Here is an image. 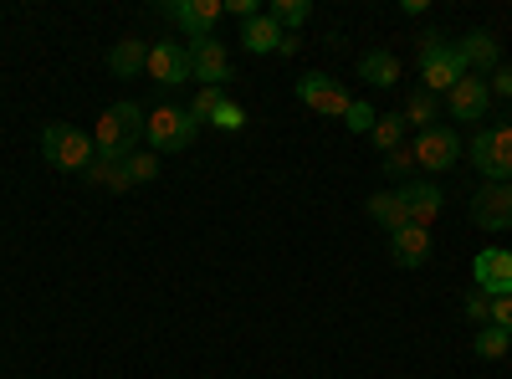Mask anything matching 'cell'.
Here are the masks:
<instances>
[{"mask_svg":"<svg viewBox=\"0 0 512 379\" xmlns=\"http://www.w3.org/2000/svg\"><path fill=\"white\" fill-rule=\"evenodd\" d=\"M144 108L139 103H113L98 123H93V149L98 159H134L139 139H144Z\"/></svg>","mask_w":512,"mask_h":379,"instance_id":"cell-1","label":"cell"},{"mask_svg":"<svg viewBox=\"0 0 512 379\" xmlns=\"http://www.w3.org/2000/svg\"><path fill=\"white\" fill-rule=\"evenodd\" d=\"M41 154H47V164L62 170V175H82L98 159L93 139L82 129H72V123H47V134H41Z\"/></svg>","mask_w":512,"mask_h":379,"instance_id":"cell-2","label":"cell"},{"mask_svg":"<svg viewBox=\"0 0 512 379\" xmlns=\"http://www.w3.org/2000/svg\"><path fill=\"white\" fill-rule=\"evenodd\" d=\"M200 134V123L190 118V108H175V103H164L144 118V139L154 154H175V149H190Z\"/></svg>","mask_w":512,"mask_h":379,"instance_id":"cell-3","label":"cell"},{"mask_svg":"<svg viewBox=\"0 0 512 379\" xmlns=\"http://www.w3.org/2000/svg\"><path fill=\"white\" fill-rule=\"evenodd\" d=\"M466 77V62L461 52L451 47L446 36H425V47H420V82H425V93H451L456 82Z\"/></svg>","mask_w":512,"mask_h":379,"instance_id":"cell-4","label":"cell"},{"mask_svg":"<svg viewBox=\"0 0 512 379\" xmlns=\"http://www.w3.org/2000/svg\"><path fill=\"white\" fill-rule=\"evenodd\" d=\"M472 164L487 175V185H512V123L482 129L472 139Z\"/></svg>","mask_w":512,"mask_h":379,"instance_id":"cell-5","label":"cell"},{"mask_svg":"<svg viewBox=\"0 0 512 379\" xmlns=\"http://www.w3.org/2000/svg\"><path fill=\"white\" fill-rule=\"evenodd\" d=\"M221 11H226L221 0H169V6H164V16L175 21L190 41H210V36H216Z\"/></svg>","mask_w":512,"mask_h":379,"instance_id":"cell-6","label":"cell"},{"mask_svg":"<svg viewBox=\"0 0 512 379\" xmlns=\"http://www.w3.org/2000/svg\"><path fill=\"white\" fill-rule=\"evenodd\" d=\"M144 72L154 77V88H180V82L195 77V67H190V47H180V41H154Z\"/></svg>","mask_w":512,"mask_h":379,"instance_id":"cell-7","label":"cell"},{"mask_svg":"<svg viewBox=\"0 0 512 379\" xmlns=\"http://www.w3.org/2000/svg\"><path fill=\"white\" fill-rule=\"evenodd\" d=\"M415 149V164L420 170H451V164L461 159V139H456V129H446V123H436V129H420V139L410 144Z\"/></svg>","mask_w":512,"mask_h":379,"instance_id":"cell-8","label":"cell"},{"mask_svg":"<svg viewBox=\"0 0 512 379\" xmlns=\"http://www.w3.org/2000/svg\"><path fill=\"white\" fill-rule=\"evenodd\" d=\"M297 98H303L313 113H328V118H344L354 108V98L344 93V82H333L328 72H308L303 82H297Z\"/></svg>","mask_w":512,"mask_h":379,"instance_id":"cell-9","label":"cell"},{"mask_svg":"<svg viewBox=\"0 0 512 379\" xmlns=\"http://www.w3.org/2000/svg\"><path fill=\"white\" fill-rule=\"evenodd\" d=\"M472 282H477V292H487V298H507L512 292V251L487 246L472 262Z\"/></svg>","mask_w":512,"mask_h":379,"instance_id":"cell-10","label":"cell"},{"mask_svg":"<svg viewBox=\"0 0 512 379\" xmlns=\"http://www.w3.org/2000/svg\"><path fill=\"white\" fill-rule=\"evenodd\" d=\"M472 221L482 231H512V185H482L472 195Z\"/></svg>","mask_w":512,"mask_h":379,"instance_id":"cell-11","label":"cell"},{"mask_svg":"<svg viewBox=\"0 0 512 379\" xmlns=\"http://www.w3.org/2000/svg\"><path fill=\"white\" fill-rule=\"evenodd\" d=\"M190 67H195V82H200V88H221V82L231 77V52L221 47L216 36H210V41H195V47H190Z\"/></svg>","mask_w":512,"mask_h":379,"instance_id":"cell-12","label":"cell"},{"mask_svg":"<svg viewBox=\"0 0 512 379\" xmlns=\"http://www.w3.org/2000/svg\"><path fill=\"white\" fill-rule=\"evenodd\" d=\"M446 103H451V113L461 118V123H477L482 113H487V103H492V93H487V77H472L466 72L456 88L446 93Z\"/></svg>","mask_w":512,"mask_h":379,"instance_id":"cell-13","label":"cell"},{"mask_svg":"<svg viewBox=\"0 0 512 379\" xmlns=\"http://www.w3.org/2000/svg\"><path fill=\"white\" fill-rule=\"evenodd\" d=\"M400 200H405V210H410V226H420V231L441 216V190H436L431 180H410V185L400 190Z\"/></svg>","mask_w":512,"mask_h":379,"instance_id":"cell-14","label":"cell"},{"mask_svg":"<svg viewBox=\"0 0 512 379\" xmlns=\"http://www.w3.org/2000/svg\"><path fill=\"white\" fill-rule=\"evenodd\" d=\"M456 52H461L466 72H487V77H492V72L502 67V52H497V36H492V31H472Z\"/></svg>","mask_w":512,"mask_h":379,"instance_id":"cell-15","label":"cell"},{"mask_svg":"<svg viewBox=\"0 0 512 379\" xmlns=\"http://www.w3.org/2000/svg\"><path fill=\"white\" fill-rule=\"evenodd\" d=\"M241 47L251 52V57H267V52H277L282 47V31H277V21L262 11V16H251V21H241Z\"/></svg>","mask_w":512,"mask_h":379,"instance_id":"cell-16","label":"cell"},{"mask_svg":"<svg viewBox=\"0 0 512 379\" xmlns=\"http://www.w3.org/2000/svg\"><path fill=\"white\" fill-rule=\"evenodd\" d=\"M369 221H379L390 236L405 231V226H410V210H405L400 190H379V195H369Z\"/></svg>","mask_w":512,"mask_h":379,"instance_id":"cell-17","label":"cell"},{"mask_svg":"<svg viewBox=\"0 0 512 379\" xmlns=\"http://www.w3.org/2000/svg\"><path fill=\"white\" fill-rule=\"evenodd\" d=\"M108 67H113L118 77H139V72L149 67V47H144V41H134V36H123V41H113Z\"/></svg>","mask_w":512,"mask_h":379,"instance_id":"cell-18","label":"cell"},{"mask_svg":"<svg viewBox=\"0 0 512 379\" xmlns=\"http://www.w3.org/2000/svg\"><path fill=\"white\" fill-rule=\"evenodd\" d=\"M359 77L374 82V88H395L400 82V57L395 52H364L359 57Z\"/></svg>","mask_w":512,"mask_h":379,"instance_id":"cell-19","label":"cell"},{"mask_svg":"<svg viewBox=\"0 0 512 379\" xmlns=\"http://www.w3.org/2000/svg\"><path fill=\"white\" fill-rule=\"evenodd\" d=\"M425 257H431V236H425L420 226L395 231V262L400 267H425Z\"/></svg>","mask_w":512,"mask_h":379,"instance_id":"cell-20","label":"cell"},{"mask_svg":"<svg viewBox=\"0 0 512 379\" xmlns=\"http://www.w3.org/2000/svg\"><path fill=\"white\" fill-rule=\"evenodd\" d=\"M369 144H374L379 154L405 149V113H379V118H374V129H369Z\"/></svg>","mask_w":512,"mask_h":379,"instance_id":"cell-21","label":"cell"},{"mask_svg":"<svg viewBox=\"0 0 512 379\" xmlns=\"http://www.w3.org/2000/svg\"><path fill=\"white\" fill-rule=\"evenodd\" d=\"M267 16L277 21V31H282V36H297V31L308 26L313 6H308V0H272V11H267Z\"/></svg>","mask_w":512,"mask_h":379,"instance_id":"cell-22","label":"cell"},{"mask_svg":"<svg viewBox=\"0 0 512 379\" xmlns=\"http://www.w3.org/2000/svg\"><path fill=\"white\" fill-rule=\"evenodd\" d=\"M82 175H88V185H103V190H128V164L123 159H93Z\"/></svg>","mask_w":512,"mask_h":379,"instance_id":"cell-23","label":"cell"},{"mask_svg":"<svg viewBox=\"0 0 512 379\" xmlns=\"http://www.w3.org/2000/svg\"><path fill=\"white\" fill-rule=\"evenodd\" d=\"M477 359H507V349H512V333H502L497 323H487V328H477Z\"/></svg>","mask_w":512,"mask_h":379,"instance_id":"cell-24","label":"cell"},{"mask_svg":"<svg viewBox=\"0 0 512 379\" xmlns=\"http://www.w3.org/2000/svg\"><path fill=\"white\" fill-rule=\"evenodd\" d=\"M436 113H441V103H436V93H410V103H405V123H431L436 129Z\"/></svg>","mask_w":512,"mask_h":379,"instance_id":"cell-25","label":"cell"},{"mask_svg":"<svg viewBox=\"0 0 512 379\" xmlns=\"http://www.w3.org/2000/svg\"><path fill=\"white\" fill-rule=\"evenodd\" d=\"M221 103H226V93H221V88H200V93H195V103H190V118H195V123H216Z\"/></svg>","mask_w":512,"mask_h":379,"instance_id":"cell-26","label":"cell"},{"mask_svg":"<svg viewBox=\"0 0 512 379\" xmlns=\"http://www.w3.org/2000/svg\"><path fill=\"white\" fill-rule=\"evenodd\" d=\"M123 164H128V185H149V180H159V154H154V149H149V154L139 149L134 159H123Z\"/></svg>","mask_w":512,"mask_h":379,"instance_id":"cell-27","label":"cell"},{"mask_svg":"<svg viewBox=\"0 0 512 379\" xmlns=\"http://www.w3.org/2000/svg\"><path fill=\"white\" fill-rule=\"evenodd\" d=\"M216 129H221V134H236V129H246V108L226 98V103H221V113H216Z\"/></svg>","mask_w":512,"mask_h":379,"instance_id":"cell-28","label":"cell"},{"mask_svg":"<svg viewBox=\"0 0 512 379\" xmlns=\"http://www.w3.org/2000/svg\"><path fill=\"white\" fill-rule=\"evenodd\" d=\"M384 170L400 175V180H405V175H415V170H420V164H415V149L405 144V149H395V154H384Z\"/></svg>","mask_w":512,"mask_h":379,"instance_id":"cell-29","label":"cell"},{"mask_svg":"<svg viewBox=\"0 0 512 379\" xmlns=\"http://www.w3.org/2000/svg\"><path fill=\"white\" fill-rule=\"evenodd\" d=\"M466 323H492V298H487V292H472V298H466Z\"/></svg>","mask_w":512,"mask_h":379,"instance_id":"cell-30","label":"cell"},{"mask_svg":"<svg viewBox=\"0 0 512 379\" xmlns=\"http://www.w3.org/2000/svg\"><path fill=\"white\" fill-rule=\"evenodd\" d=\"M344 123H349V129H354V134H369V129H374V108L354 98V108L344 113Z\"/></svg>","mask_w":512,"mask_h":379,"instance_id":"cell-31","label":"cell"},{"mask_svg":"<svg viewBox=\"0 0 512 379\" xmlns=\"http://www.w3.org/2000/svg\"><path fill=\"white\" fill-rule=\"evenodd\" d=\"M487 93H497V98L512 103V67H497V72L487 77Z\"/></svg>","mask_w":512,"mask_h":379,"instance_id":"cell-32","label":"cell"},{"mask_svg":"<svg viewBox=\"0 0 512 379\" xmlns=\"http://www.w3.org/2000/svg\"><path fill=\"white\" fill-rule=\"evenodd\" d=\"M492 323L502 333H512V292H507V298H492Z\"/></svg>","mask_w":512,"mask_h":379,"instance_id":"cell-33","label":"cell"},{"mask_svg":"<svg viewBox=\"0 0 512 379\" xmlns=\"http://www.w3.org/2000/svg\"><path fill=\"white\" fill-rule=\"evenodd\" d=\"M226 11H231V16H241V21H251V16H262V11H256V0H231Z\"/></svg>","mask_w":512,"mask_h":379,"instance_id":"cell-34","label":"cell"},{"mask_svg":"<svg viewBox=\"0 0 512 379\" xmlns=\"http://www.w3.org/2000/svg\"><path fill=\"white\" fill-rule=\"evenodd\" d=\"M297 47H303V41H297V36H282V47H277V57H297Z\"/></svg>","mask_w":512,"mask_h":379,"instance_id":"cell-35","label":"cell"}]
</instances>
